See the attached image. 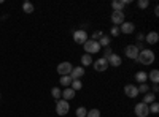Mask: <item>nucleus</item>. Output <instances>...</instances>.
<instances>
[{
	"mask_svg": "<svg viewBox=\"0 0 159 117\" xmlns=\"http://www.w3.org/2000/svg\"><path fill=\"white\" fill-rule=\"evenodd\" d=\"M111 54H113L111 49H110V48H105V51H103V59H108Z\"/></svg>",
	"mask_w": 159,
	"mask_h": 117,
	"instance_id": "nucleus-33",
	"label": "nucleus"
},
{
	"mask_svg": "<svg viewBox=\"0 0 159 117\" xmlns=\"http://www.w3.org/2000/svg\"><path fill=\"white\" fill-rule=\"evenodd\" d=\"M69 76L72 77V81H75V79H81V77L84 76V68H83V67H75Z\"/></svg>",
	"mask_w": 159,
	"mask_h": 117,
	"instance_id": "nucleus-12",
	"label": "nucleus"
},
{
	"mask_svg": "<svg viewBox=\"0 0 159 117\" xmlns=\"http://www.w3.org/2000/svg\"><path fill=\"white\" fill-rule=\"evenodd\" d=\"M148 5H150L148 0H139V2H137V6H139V8H142V10H145Z\"/></svg>",
	"mask_w": 159,
	"mask_h": 117,
	"instance_id": "nucleus-30",
	"label": "nucleus"
},
{
	"mask_svg": "<svg viewBox=\"0 0 159 117\" xmlns=\"http://www.w3.org/2000/svg\"><path fill=\"white\" fill-rule=\"evenodd\" d=\"M145 40H147L148 44H156L159 41V33L157 32H150L147 36H145Z\"/></svg>",
	"mask_w": 159,
	"mask_h": 117,
	"instance_id": "nucleus-15",
	"label": "nucleus"
},
{
	"mask_svg": "<svg viewBox=\"0 0 159 117\" xmlns=\"http://www.w3.org/2000/svg\"><path fill=\"white\" fill-rule=\"evenodd\" d=\"M92 62H94V60H92V57H91L89 54H83V56H81V67H83V68L92 65Z\"/></svg>",
	"mask_w": 159,
	"mask_h": 117,
	"instance_id": "nucleus-19",
	"label": "nucleus"
},
{
	"mask_svg": "<svg viewBox=\"0 0 159 117\" xmlns=\"http://www.w3.org/2000/svg\"><path fill=\"white\" fill-rule=\"evenodd\" d=\"M92 67H94V70L96 71H107L108 70V62H107V59H103V57H100V59H97L96 62H92Z\"/></svg>",
	"mask_w": 159,
	"mask_h": 117,
	"instance_id": "nucleus-7",
	"label": "nucleus"
},
{
	"mask_svg": "<svg viewBox=\"0 0 159 117\" xmlns=\"http://www.w3.org/2000/svg\"><path fill=\"white\" fill-rule=\"evenodd\" d=\"M110 43H111V36H107V35H103L100 40H99V44H100V48H108L110 46Z\"/></svg>",
	"mask_w": 159,
	"mask_h": 117,
	"instance_id": "nucleus-21",
	"label": "nucleus"
},
{
	"mask_svg": "<svg viewBox=\"0 0 159 117\" xmlns=\"http://www.w3.org/2000/svg\"><path fill=\"white\" fill-rule=\"evenodd\" d=\"M86 117H100V111H99L97 108L89 109V111H88V114H86Z\"/></svg>",
	"mask_w": 159,
	"mask_h": 117,
	"instance_id": "nucleus-28",
	"label": "nucleus"
},
{
	"mask_svg": "<svg viewBox=\"0 0 159 117\" xmlns=\"http://www.w3.org/2000/svg\"><path fill=\"white\" fill-rule=\"evenodd\" d=\"M135 81L139 84H145V82L148 81V73L147 71H137L135 73Z\"/></svg>",
	"mask_w": 159,
	"mask_h": 117,
	"instance_id": "nucleus-16",
	"label": "nucleus"
},
{
	"mask_svg": "<svg viewBox=\"0 0 159 117\" xmlns=\"http://www.w3.org/2000/svg\"><path fill=\"white\" fill-rule=\"evenodd\" d=\"M124 22V11H113L111 13V24L119 27Z\"/></svg>",
	"mask_w": 159,
	"mask_h": 117,
	"instance_id": "nucleus-10",
	"label": "nucleus"
},
{
	"mask_svg": "<svg viewBox=\"0 0 159 117\" xmlns=\"http://www.w3.org/2000/svg\"><path fill=\"white\" fill-rule=\"evenodd\" d=\"M134 112H135V117H148L150 108H148V105H145V103H137L135 108H134Z\"/></svg>",
	"mask_w": 159,
	"mask_h": 117,
	"instance_id": "nucleus-6",
	"label": "nucleus"
},
{
	"mask_svg": "<svg viewBox=\"0 0 159 117\" xmlns=\"http://www.w3.org/2000/svg\"><path fill=\"white\" fill-rule=\"evenodd\" d=\"M75 114H76V117H86V114H88V109H86L84 106H80V108H76Z\"/></svg>",
	"mask_w": 159,
	"mask_h": 117,
	"instance_id": "nucleus-26",
	"label": "nucleus"
},
{
	"mask_svg": "<svg viewBox=\"0 0 159 117\" xmlns=\"http://www.w3.org/2000/svg\"><path fill=\"white\" fill-rule=\"evenodd\" d=\"M34 10H35V8H34V5H32L30 2H24V3H22V11H24V13L30 15V13H34Z\"/></svg>",
	"mask_w": 159,
	"mask_h": 117,
	"instance_id": "nucleus-24",
	"label": "nucleus"
},
{
	"mask_svg": "<svg viewBox=\"0 0 159 117\" xmlns=\"http://www.w3.org/2000/svg\"><path fill=\"white\" fill-rule=\"evenodd\" d=\"M51 95H52V98H54V100H61L62 90H61L59 87H52V89H51Z\"/></svg>",
	"mask_w": 159,
	"mask_h": 117,
	"instance_id": "nucleus-23",
	"label": "nucleus"
},
{
	"mask_svg": "<svg viewBox=\"0 0 159 117\" xmlns=\"http://www.w3.org/2000/svg\"><path fill=\"white\" fill-rule=\"evenodd\" d=\"M69 111H70V103L69 101H65L62 98L56 101V114L65 115V114H69Z\"/></svg>",
	"mask_w": 159,
	"mask_h": 117,
	"instance_id": "nucleus-3",
	"label": "nucleus"
},
{
	"mask_svg": "<svg viewBox=\"0 0 159 117\" xmlns=\"http://www.w3.org/2000/svg\"><path fill=\"white\" fill-rule=\"evenodd\" d=\"M107 62H108V65H111V67H119V65L123 63V59H121V56H118V54H111L108 59H107Z\"/></svg>",
	"mask_w": 159,
	"mask_h": 117,
	"instance_id": "nucleus-14",
	"label": "nucleus"
},
{
	"mask_svg": "<svg viewBox=\"0 0 159 117\" xmlns=\"http://www.w3.org/2000/svg\"><path fill=\"white\" fill-rule=\"evenodd\" d=\"M119 32H121V33H126V35L134 33V32H135V24H134V22H127V21H124L121 25H119Z\"/></svg>",
	"mask_w": 159,
	"mask_h": 117,
	"instance_id": "nucleus-9",
	"label": "nucleus"
},
{
	"mask_svg": "<svg viewBox=\"0 0 159 117\" xmlns=\"http://www.w3.org/2000/svg\"><path fill=\"white\" fill-rule=\"evenodd\" d=\"M110 33H111V36H118V35L121 33V32H119V27L113 25V27H111V30H110Z\"/></svg>",
	"mask_w": 159,
	"mask_h": 117,
	"instance_id": "nucleus-32",
	"label": "nucleus"
},
{
	"mask_svg": "<svg viewBox=\"0 0 159 117\" xmlns=\"http://www.w3.org/2000/svg\"><path fill=\"white\" fill-rule=\"evenodd\" d=\"M73 41L76 44H84L88 41V32L84 29H78L73 32Z\"/></svg>",
	"mask_w": 159,
	"mask_h": 117,
	"instance_id": "nucleus-5",
	"label": "nucleus"
},
{
	"mask_svg": "<svg viewBox=\"0 0 159 117\" xmlns=\"http://www.w3.org/2000/svg\"><path fill=\"white\" fill-rule=\"evenodd\" d=\"M148 79H150L151 82L157 84V82H159V71H157V70H151V71L148 73Z\"/></svg>",
	"mask_w": 159,
	"mask_h": 117,
	"instance_id": "nucleus-20",
	"label": "nucleus"
},
{
	"mask_svg": "<svg viewBox=\"0 0 159 117\" xmlns=\"http://www.w3.org/2000/svg\"><path fill=\"white\" fill-rule=\"evenodd\" d=\"M102 36H103V32H102V30H99V32H94V33H92V38H91V40H96V41H99Z\"/></svg>",
	"mask_w": 159,
	"mask_h": 117,
	"instance_id": "nucleus-31",
	"label": "nucleus"
},
{
	"mask_svg": "<svg viewBox=\"0 0 159 117\" xmlns=\"http://www.w3.org/2000/svg\"><path fill=\"white\" fill-rule=\"evenodd\" d=\"M83 46H84V51H86L84 54H89V56H91V54L99 52V51L102 49V48H100V44H99V41H96V40H88Z\"/></svg>",
	"mask_w": 159,
	"mask_h": 117,
	"instance_id": "nucleus-2",
	"label": "nucleus"
},
{
	"mask_svg": "<svg viewBox=\"0 0 159 117\" xmlns=\"http://www.w3.org/2000/svg\"><path fill=\"white\" fill-rule=\"evenodd\" d=\"M124 95H126L127 98H137V95H139V89H137V86H134V84H127V86H124Z\"/></svg>",
	"mask_w": 159,
	"mask_h": 117,
	"instance_id": "nucleus-11",
	"label": "nucleus"
},
{
	"mask_svg": "<svg viewBox=\"0 0 159 117\" xmlns=\"http://www.w3.org/2000/svg\"><path fill=\"white\" fill-rule=\"evenodd\" d=\"M59 82H61L62 87H70L72 77H70V76H61V77H59Z\"/></svg>",
	"mask_w": 159,
	"mask_h": 117,
	"instance_id": "nucleus-22",
	"label": "nucleus"
},
{
	"mask_svg": "<svg viewBox=\"0 0 159 117\" xmlns=\"http://www.w3.org/2000/svg\"><path fill=\"white\" fill-rule=\"evenodd\" d=\"M72 70H73V67H72L70 62H62V63L57 65V73L61 76H69L72 73Z\"/></svg>",
	"mask_w": 159,
	"mask_h": 117,
	"instance_id": "nucleus-8",
	"label": "nucleus"
},
{
	"mask_svg": "<svg viewBox=\"0 0 159 117\" xmlns=\"http://www.w3.org/2000/svg\"><path fill=\"white\" fill-rule=\"evenodd\" d=\"M75 95H76V92L72 89V87H65L64 90H62V100H65V101H70V100H73L75 98Z\"/></svg>",
	"mask_w": 159,
	"mask_h": 117,
	"instance_id": "nucleus-13",
	"label": "nucleus"
},
{
	"mask_svg": "<svg viewBox=\"0 0 159 117\" xmlns=\"http://www.w3.org/2000/svg\"><path fill=\"white\" fill-rule=\"evenodd\" d=\"M156 60V56L151 49H140V52H139V57H137V62L142 63V65H151L154 63Z\"/></svg>",
	"mask_w": 159,
	"mask_h": 117,
	"instance_id": "nucleus-1",
	"label": "nucleus"
},
{
	"mask_svg": "<svg viewBox=\"0 0 159 117\" xmlns=\"http://www.w3.org/2000/svg\"><path fill=\"white\" fill-rule=\"evenodd\" d=\"M70 87L75 90V92H78V90H81V89H83V82H81V79H75V81H72Z\"/></svg>",
	"mask_w": 159,
	"mask_h": 117,
	"instance_id": "nucleus-25",
	"label": "nucleus"
},
{
	"mask_svg": "<svg viewBox=\"0 0 159 117\" xmlns=\"http://www.w3.org/2000/svg\"><path fill=\"white\" fill-rule=\"evenodd\" d=\"M139 52H140V49H139L137 44H129V46L124 48V54H126V57L130 59V60H137Z\"/></svg>",
	"mask_w": 159,
	"mask_h": 117,
	"instance_id": "nucleus-4",
	"label": "nucleus"
},
{
	"mask_svg": "<svg viewBox=\"0 0 159 117\" xmlns=\"http://www.w3.org/2000/svg\"><path fill=\"white\" fill-rule=\"evenodd\" d=\"M156 101V94H153V92H148V94H145V97H143V101L142 103H145V105H151V103H154Z\"/></svg>",
	"mask_w": 159,
	"mask_h": 117,
	"instance_id": "nucleus-17",
	"label": "nucleus"
},
{
	"mask_svg": "<svg viewBox=\"0 0 159 117\" xmlns=\"http://www.w3.org/2000/svg\"><path fill=\"white\" fill-rule=\"evenodd\" d=\"M148 108H150V114H157V112H159V105H157V101L151 103Z\"/></svg>",
	"mask_w": 159,
	"mask_h": 117,
	"instance_id": "nucleus-29",
	"label": "nucleus"
},
{
	"mask_svg": "<svg viewBox=\"0 0 159 117\" xmlns=\"http://www.w3.org/2000/svg\"><path fill=\"white\" fill-rule=\"evenodd\" d=\"M157 90H159V87H157V84H154V86H153V94H156Z\"/></svg>",
	"mask_w": 159,
	"mask_h": 117,
	"instance_id": "nucleus-34",
	"label": "nucleus"
},
{
	"mask_svg": "<svg viewBox=\"0 0 159 117\" xmlns=\"http://www.w3.org/2000/svg\"><path fill=\"white\" fill-rule=\"evenodd\" d=\"M124 2L123 0H113L111 2V8H113V11H124Z\"/></svg>",
	"mask_w": 159,
	"mask_h": 117,
	"instance_id": "nucleus-18",
	"label": "nucleus"
},
{
	"mask_svg": "<svg viewBox=\"0 0 159 117\" xmlns=\"http://www.w3.org/2000/svg\"><path fill=\"white\" fill-rule=\"evenodd\" d=\"M137 89H139V94H143V95L150 92V87H148V84H147V82H145V84H140Z\"/></svg>",
	"mask_w": 159,
	"mask_h": 117,
	"instance_id": "nucleus-27",
	"label": "nucleus"
}]
</instances>
